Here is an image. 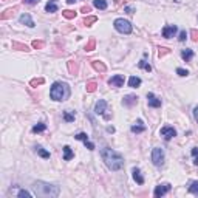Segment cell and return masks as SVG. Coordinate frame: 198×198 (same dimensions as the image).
Listing matches in <instances>:
<instances>
[{
	"mask_svg": "<svg viewBox=\"0 0 198 198\" xmlns=\"http://www.w3.org/2000/svg\"><path fill=\"white\" fill-rule=\"evenodd\" d=\"M33 189H34L36 195H37V196H42V198H56V196H59V193H61L59 186L50 184V183H43V181H36V183L33 184Z\"/></svg>",
	"mask_w": 198,
	"mask_h": 198,
	"instance_id": "cell-2",
	"label": "cell"
},
{
	"mask_svg": "<svg viewBox=\"0 0 198 198\" xmlns=\"http://www.w3.org/2000/svg\"><path fill=\"white\" fill-rule=\"evenodd\" d=\"M43 46H45V42H43V40H33V48L42 50Z\"/></svg>",
	"mask_w": 198,
	"mask_h": 198,
	"instance_id": "cell-37",
	"label": "cell"
},
{
	"mask_svg": "<svg viewBox=\"0 0 198 198\" xmlns=\"http://www.w3.org/2000/svg\"><path fill=\"white\" fill-rule=\"evenodd\" d=\"M16 11H17V8H9V9H6L5 13H2V14H0V19H2V20H6V19L13 17Z\"/></svg>",
	"mask_w": 198,
	"mask_h": 198,
	"instance_id": "cell-24",
	"label": "cell"
},
{
	"mask_svg": "<svg viewBox=\"0 0 198 198\" xmlns=\"http://www.w3.org/2000/svg\"><path fill=\"white\" fill-rule=\"evenodd\" d=\"M175 2H177V3H180V2H181V0H175Z\"/></svg>",
	"mask_w": 198,
	"mask_h": 198,
	"instance_id": "cell-51",
	"label": "cell"
},
{
	"mask_svg": "<svg viewBox=\"0 0 198 198\" xmlns=\"http://www.w3.org/2000/svg\"><path fill=\"white\" fill-rule=\"evenodd\" d=\"M181 57L186 62H190L192 57H193V51H192V50H189V48H186V50H183V51H181Z\"/></svg>",
	"mask_w": 198,
	"mask_h": 198,
	"instance_id": "cell-20",
	"label": "cell"
},
{
	"mask_svg": "<svg viewBox=\"0 0 198 198\" xmlns=\"http://www.w3.org/2000/svg\"><path fill=\"white\" fill-rule=\"evenodd\" d=\"M3 2H8V0H3Z\"/></svg>",
	"mask_w": 198,
	"mask_h": 198,
	"instance_id": "cell-52",
	"label": "cell"
},
{
	"mask_svg": "<svg viewBox=\"0 0 198 198\" xmlns=\"http://www.w3.org/2000/svg\"><path fill=\"white\" fill-rule=\"evenodd\" d=\"M138 67H139V68H144L147 73H150V71H152V67L148 65L145 61H139V62H138Z\"/></svg>",
	"mask_w": 198,
	"mask_h": 198,
	"instance_id": "cell-30",
	"label": "cell"
},
{
	"mask_svg": "<svg viewBox=\"0 0 198 198\" xmlns=\"http://www.w3.org/2000/svg\"><path fill=\"white\" fill-rule=\"evenodd\" d=\"M68 71L71 76H76L79 68H78V62H74V61H68Z\"/></svg>",
	"mask_w": 198,
	"mask_h": 198,
	"instance_id": "cell-15",
	"label": "cell"
},
{
	"mask_svg": "<svg viewBox=\"0 0 198 198\" xmlns=\"http://www.w3.org/2000/svg\"><path fill=\"white\" fill-rule=\"evenodd\" d=\"M90 11H91L90 6H82V8H81V13H84V14H88Z\"/></svg>",
	"mask_w": 198,
	"mask_h": 198,
	"instance_id": "cell-46",
	"label": "cell"
},
{
	"mask_svg": "<svg viewBox=\"0 0 198 198\" xmlns=\"http://www.w3.org/2000/svg\"><path fill=\"white\" fill-rule=\"evenodd\" d=\"M93 5H94V8H97V9H107V6H108V3H107V0H93Z\"/></svg>",
	"mask_w": 198,
	"mask_h": 198,
	"instance_id": "cell-21",
	"label": "cell"
},
{
	"mask_svg": "<svg viewBox=\"0 0 198 198\" xmlns=\"http://www.w3.org/2000/svg\"><path fill=\"white\" fill-rule=\"evenodd\" d=\"M160 133H161V136H163L166 141H169V139H172V138L177 136V130L173 129V127H163V129L160 130Z\"/></svg>",
	"mask_w": 198,
	"mask_h": 198,
	"instance_id": "cell-6",
	"label": "cell"
},
{
	"mask_svg": "<svg viewBox=\"0 0 198 198\" xmlns=\"http://www.w3.org/2000/svg\"><path fill=\"white\" fill-rule=\"evenodd\" d=\"M169 53H170V50L166 48V46H160V48H158V56H160V57H163V56H166V54H169Z\"/></svg>",
	"mask_w": 198,
	"mask_h": 198,
	"instance_id": "cell-36",
	"label": "cell"
},
{
	"mask_svg": "<svg viewBox=\"0 0 198 198\" xmlns=\"http://www.w3.org/2000/svg\"><path fill=\"white\" fill-rule=\"evenodd\" d=\"M107 132L108 133H115V127H107Z\"/></svg>",
	"mask_w": 198,
	"mask_h": 198,
	"instance_id": "cell-48",
	"label": "cell"
},
{
	"mask_svg": "<svg viewBox=\"0 0 198 198\" xmlns=\"http://www.w3.org/2000/svg\"><path fill=\"white\" fill-rule=\"evenodd\" d=\"M74 138L79 139V141H88V135H87V133H78Z\"/></svg>",
	"mask_w": 198,
	"mask_h": 198,
	"instance_id": "cell-39",
	"label": "cell"
},
{
	"mask_svg": "<svg viewBox=\"0 0 198 198\" xmlns=\"http://www.w3.org/2000/svg\"><path fill=\"white\" fill-rule=\"evenodd\" d=\"M91 67H93L96 71H99V73H105V71H107L105 64L101 62V61H93V62H91Z\"/></svg>",
	"mask_w": 198,
	"mask_h": 198,
	"instance_id": "cell-14",
	"label": "cell"
},
{
	"mask_svg": "<svg viewBox=\"0 0 198 198\" xmlns=\"http://www.w3.org/2000/svg\"><path fill=\"white\" fill-rule=\"evenodd\" d=\"M68 96H70V87L65 82H54L51 85V88H50V97L53 101L61 102V101L68 99Z\"/></svg>",
	"mask_w": 198,
	"mask_h": 198,
	"instance_id": "cell-3",
	"label": "cell"
},
{
	"mask_svg": "<svg viewBox=\"0 0 198 198\" xmlns=\"http://www.w3.org/2000/svg\"><path fill=\"white\" fill-rule=\"evenodd\" d=\"M141 79L138 78V76H132L130 79H129V87H132V88H138L139 85H141Z\"/></svg>",
	"mask_w": 198,
	"mask_h": 198,
	"instance_id": "cell-23",
	"label": "cell"
},
{
	"mask_svg": "<svg viewBox=\"0 0 198 198\" xmlns=\"http://www.w3.org/2000/svg\"><path fill=\"white\" fill-rule=\"evenodd\" d=\"M189 192L198 196V181H193V183L190 184V187H189Z\"/></svg>",
	"mask_w": 198,
	"mask_h": 198,
	"instance_id": "cell-34",
	"label": "cell"
},
{
	"mask_svg": "<svg viewBox=\"0 0 198 198\" xmlns=\"http://www.w3.org/2000/svg\"><path fill=\"white\" fill-rule=\"evenodd\" d=\"M136 102H138V96L136 94H127L122 99V105L124 107H133Z\"/></svg>",
	"mask_w": 198,
	"mask_h": 198,
	"instance_id": "cell-11",
	"label": "cell"
},
{
	"mask_svg": "<svg viewBox=\"0 0 198 198\" xmlns=\"http://www.w3.org/2000/svg\"><path fill=\"white\" fill-rule=\"evenodd\" d=\"M20 23L27 25V27H30V28H34V27H36V23H34V20L31 19L30 14H22V16H20Z\"/></svg>",
	"mask_w": 198,
	"mask_h": 198,
	"instance_id": "cell-13",
	"label": "cell"
},
{
	"mask_svg": "<svg viewBox=\"0 0 198 198\" xmlns=\"http://www.w3.org/2000/svg\"><path fill=\"white\" fill-rule=\"evenodd\" d=\"M94 46H96V40L91 37V39L88 40V43L85 45V51H93V50H94Z\"/></svg>",
	"mask_w": 198,
	"mask_h": 198,
	"instance_id": "cell-29",
	"label": "cell"
},
{
	"mask_svg": "<svg viewBox=\"0 0 198 198\" xmlns=\"http://www.w3.org/2000/svg\"><path fill=\"white\" fill-rule=\"evenodd\" d=\"M62 16H64L65 19L71 20V19H74V17H76V11H71V9H65V11H62Z\"/></svg>",
	"mask_w": 198,
	"mask_h": 198,
	"instance_id": "cell-27",
	"label": "cell"
},
{
	"mask_svg": "<svg viewBox=\"0 0 198 198\" xmlns=\"http://www.w3.org/2000/svg\"><path fill=\"white\" fill-rule=\"evenodd\" d=\"M17 196H19V198H25V196H27V198H31V196H33V193H31V192H28V190H25V189H22V190H19V192H17Z\"/></svg>",
	"mask_w": 198,
	"mask_h": 198,
	"instance_id": "cell-32",
	"label": "cell"
},
{
	"mask_svg": "<svg viewBox=\"0 0 198 198\" xmlns=\"http://www.w3.org/2000/svg\"><path fill=\"white\" fill-rule=\"evenodd\" d=\"M144 130H145V126H142V121H141V119L136 122V126H132V132L136 133V135H138V133H142Z\"/></svg>",
	"mask_w": 198,
	"mask_h": 198,
	"instance_id": "cell-22",
	"label": "cell"
},
{
	"mask_svg": "<svg viewBox=\"0 0 198 198\" xmlns=\"http://www.w3.org/2000/svg\"><path fill=\"white\" fill-rule=\"evenodd\" d=\"M190 36H192V40H193V42H198V31H196V30H192V31H190Z\"/></svg>",
	"mask_w": 198,
	"mask_h": 198,
	"instance_id": "cell-41",
	"label": "cell"
},
{
	"mask_svg": "<svg viewBox=\"0 0 198 198\" xmlns=\"http://www.w3.org/2000/svg\"><path fill=\"white\" fill-rule=\"evenodd\" d=\"M43 82H45V79H43V78H37V79H33L30 84H31V87H34V88H36L37 85H42Z\"/></svg>",
	"mask_w": 198,
	"mask_h": 198,
	"instance_id": "cell-38",
	"label": "cell"
},
{
	"mask_svg": "<svg viewBox=\"0 0 198 198\" xmlns=\"http://www.w3.org/2000/svg\"><path fill=\"white\" fill-rule=\"evenodd\" d=\"M177 74H178V76H187V74H189V71L187 70H184V68H177Z\"/></svg>",
	"mask_w": 198,
	"mask_h": 198,
	"instance_id": "cell-40",
	"label": "cell"
},
{
	"mask_svg": "<svg viewBox=\"0 0 198 198\" xmlns=\"http://www.w3.org/2000/svg\"><path fill=\"white\" fill-rule=\"evenodd\" d=\"M74 2H78V0H67V3H68V5H73Z\"/></svg>",
	"mask_w": 198,
	"mask_h": 198,
	"instance_id": "cell-49",
	"label": "cell"
},
{
	"mask_svg": "<svg viewBox=\"0 0 198 198\" xmlns=\"http://www.w3.org/2000/svg\"><path fill=\"white\" fill-rule=\"evenodd\" d=\"M64 121H65V122H73V121H74V113H71V112H64Z\"/></svg>",
	"mask_w": 198,
	"mask_h": 198,
	"instance_id": "cell-31",
	"label": "cell"
},
{
	"mask_svg": "<svg viewBox=\"0 0 198 198\" xmlns=\"http://www.w3.org/2000/svg\"><path fill=\"white\" fill-rule=\"evenodd\" d=\"M133 178L138 184H144V177L141 175V170L138 167H133Z\"/></svg>",
	"mask_w": 198,
	"mask_h": 198,
	"instance_id": "cell-17",
	"label": "cell"
},
{
	"mask_svg": "<svg viewBox=\"0 0 198 198\" xmlns=\"http://www.w3.org/2000/svg\"><path fill=\"white\" fill-rule=\"evenodd\" d=\"M45 130H46V124H43V122H39L37 126L33 127V133H42Z\"/></svg>",
	"mask_w": 198,
	"mask_h": 198,
	"instance_id": "cell-26",
	"label": "cell"
},
{
	"mask_svg": "<svg viewBox=\"0 0 198 198\" xmlns=\"http://www.w3.org/2000/svg\"><path fill=\"white\" fill-rule=\"evenodd\" d=\"M177 31H178L177 25H167V27H164V28H163V37L170 39V37H173V36L177 34Z\"/></svg>",
	"mask_w": 198,
	"mask_h": 198,
	"instance_id": "cell-9",
	"label": "cell"
},
{
	"mask_svg": "<svg viewBox=\"0 0 198 198\" xmlns=\"http://www.w3.org/2000/svg\"><path fill=\"white\" fill-rule=\"evenodd\" d=\"M147 104H148V107L158 108V107H161V99L156 97L153 93H147Z\"/></svg>",
	"mask_w": 198,
	"mask_h": 198,
	"instance_id": "cell-8",
	"label": "cell"
},
{
	"mask_svg": "<svg viewBox=\"0 0 198 198\" xmlns=\"http://www.w3.org/2000/svg\"><path fill=\"white\" fill-rule=\"evenodd\" d=\"M84 145L88 148V150H94V144L90 142V141H84Z\"/></svg>",
	"mask_w": 198,
	"mask_h": 198,
	"instance_id": "cell-42",
	"label": "cell"
},
{
	"mask_svg": "<svg viewBox=\"0 0 198 198\" xmlns=\"http://www.w3.org/2000/svg\"><path fill=\"white\" fill-rule=\"evenodd\" d=\"M124 11H126L127 14H133V13H135V8H133V6H126V8H124Z\"/></svg>",
	"mask_w": 198,
	"mask_h": 198,
	"instance_id": "cell-45",
	"label": "cell"
},
{
	"mask_svg": "<svg viewBox=\"0 0 198 198\" xmlns=\"http://www.w3.org/2000/svg\"><path fill=\"white\" fill-rule=\"evenodd\" d=\"M101 156H102L105 166L110 170H113V172L115 170H121L124 167V158L118 152H115L113 148H110V147H104L102 148V150H101Z\"/></svg>",
	"mask_w": 198,
	"mask_h": 198,
	"instance_id": "cell-1",
	"label": "cell"
},
{
	"mask_svg": "<svg viewBox=\"0 0 198 198\" xmlns=\"http://www.w3.org/2000/svg\"><path fill=\"white\" fill-rule=\"evenodd\" d=\"M113 25H115V30L121 34H130L132 33V23L126 19H116Z\"/></svg>",
	"mask_w": 198,
	"mask_h": 198,
	"instance_id": "cell-4",
	"label": "cell"
},
{
	"mask_svg": "<svg viewBox=\"0 0 198 198\" xmlns=\"http://www.w3.org/2000/svg\"><path fill=\"white\" fill-rule=\"evenodd\" d=\"M85 88H87V91H88V93H93V91L97 88V84H96L94 81H91V82H88V84L85 85Z\"/></svg>",
	"mask_w": 198,
	"mask_h": 198,
	"instance_id": "cell-33",
	"label": "cell"
},
{
	"mask_svg": "<svg viewBox=\"0 0 198 198\" xmlns=\"http://www.w3.org/2000/svg\"><path fill=\"white\" fill-rule=\"evenodd\" d=\"M192 156H193V164L198 166V147H192Z\"/></svg>",
	"mask_w": 198,
	"mask_h": 198,
	"instance_id": "cell-35",
	"label": "cell"
},
{
	"mask_svg": "<svg viewBox=\"0 0 198 198\" xmlns=\"http://www.w3.org/2000/svg\"><path fill=\"white\" fill-rule=\"evenodd\" d=\"M121 3H122V0H115V5H116V6L121 5Z\"/></svg>",
	"mask_w": 198,
	"mask_h": 198,
	"instance_id": "cell-50",
	"label": "cell"
},
{
	"mask_svg": "<svg viewBox=\"0 0 198 198\" xmlns=\"http://www.w3.org/2000/svg\"><path fill=\"white\" fill-rule=\"evenodd\" d=\"M13 50H19V51L28 53V51H30V46L25 45V43H20V42H13Z\"/></svg>",
	"mask_w": 198,
	"mask_h": 198,
	"instance_id": "cell-18",
	"label": "cell"
},
{
	"mask_svg": "<svg viewBox=\"0 0 198 198\" xmlns=\"http://www.w3.org/2000/svg\"><path fill=\"white\" fill-rule=\"evenodd\" d=\"M107 112V102L104 101V99H99V101L96 102L94 105V113L96 115H104Z\"/></svg>",
	"mask_w": 198,
	"mask_h": 198,
	"instance_id": "cell-12",
	"label": "cell"
},
{
	"mask_svg": "<svg viewBox=\"0 0 198 198\" xmlns=\"http://www.w3.org/2000/svg\"><path fill=\"white\" fill-rule=\"evenodd\" d=\"M170 189H172V186L170 184H160V186H156L155 187V190H153V195L156 196V198H160V196H163V195H166L167 192H170Z\"/></svg>",
	"mask_w": 198,
	"mask_h": 198,
	"instance_id": "cell-7",
	"label": "cell"
},
{
	"mask_svg": "<svg viewBox=\"0 0 198 198\" xmlns=\"http://www.w3.org/2000/svg\"><path fill=\"white\" fill-rule=\"evenodd\" d=\"M152 163L156 166V167H161L164 164V150L160 147H155L152 150Z\"/></svg>",
	"mask_w": 198,
	"mask_h": 198,
	"instance_id": "cell-5",
	"label": "cell"
},
{
	"mask_svg": "<svg viewBox=\"0 0 198 198\" xmlns=\"http://www.w3.org/2000/svg\"><path fill=\"white\" fill-rule=\"evenodd\" d=\"M193 118H195V121L198 122V107H195V108H193Z\"/></svg>",
	"mask_w": 198,
	"mask_h": 198,
	"instance_id": "cell-47",
	"label": "cell"
},
{
	"mask_svg": "<svg viewBox=\"0 0 198 198\" xmlns=\"http://www.w3.org/2000/svg\"><path fill=\"white\" fill-rule=\"evenodd\" d=\"M108 85L116 87V88L122 87V85H124V76H122V74H115V76H112V78L108 79Z\"/></svg>",
	"mask_w": 198,
	"mask_h": 198,
	"instance_id": "cell-10",
	"label": "cell"
},
{
	"mask_svg": "<svg viewBox=\"0 0 198 198\" xmlns=\"http://www.w3.org/2000/svg\"><path fill=\"white\" fill-rule=\"evenodd\" d=\"M64 161H70L73 156H74V153H73V150L70 148V145H64Z\"/></svg>",
	"mask_w": 198,
	"mask_h": 198,
	"instance_id": "cell-19",
	"label": "cell"
},
{
	"mask_svg": "<svg viewBox=\"0 0 198 198\" xmlns=\"http://www.w3.org/2000/svg\"><path fill=\"white\" fill-rule=\"evenodd\" d=\"M186 39H187V33H186V31H181V33H180V37H178V40H180V42H184Z\"/></svg>",
	"mask_w": 198,
	"mask_h": 198,
	"instance_id": "cell-43",
	"label": "cell"
},
{
	"mask_svg": "<svg viewBox=\"0 0 198 198\" xmlns=\"http://www.w3.org/2000/svg\"><path fill=\"white\" fill-rule=\"evenodd\" d=\"M96 20H97L96 16H88V17L84 19V25H85V27H91V23H94Z\"/></svg>",
	"mask_w": 198,
	"mask_h": 198,
	"instance_id": "cell-28",
	"label": "cell"
},
{
	"mask_svg": "<svg viewBox=\"0 0 198 198\" xmlns=\"http://www.w3.org/2000/svg\"><path fill=\"white\" fill-rule=\"evenodd\" d=\"M59 9V6H57V3H56V0H50V2L46 3V6H45V11L46 13H56Z\"/></svg>",
	"mask_w": 198,
	"mask_h": 198,
	"instance_id": "cell-16",
	"label": "cell"
},
{
	"mask_svg": "<svg viewBox=\"0 0 198 198\" xmlns=\"http://www.w3.org/2000/svg\"><path fill=\"white\" fill-rule=\"evenodd\" d=\"M36 152H37V155H39V156H42V158H45V160H48V158H50V152H46L42 145H36Z\"/></svg>",
	"mask_w": 198,
	"mask_h": 198,
	"instance_id": "cell-25",
	"label": "cell"
},
{
	"mask_svg": "<svg viewBox=\"0 0 198 198\" xmlns=\"http://www.w3.org/2000/svg\"><path fill=\"white\" fill-rule=\"evenodd\" d=\"M23 3H27V5H36V3H39L40 0H22Z\"/></svg>",
	"mask_w": 198,
	"mask_h": 198,
	"instance_id": "cell-44",
	"label": "cell"
}]
</instances>
